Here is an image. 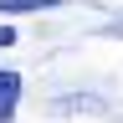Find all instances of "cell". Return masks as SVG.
I'll use <instances>...</instances> for the list:
<instances>
[{
	"label": "cell",
	"mask_w": 123,
	"mask_h": 123,
	"mask_svg": "<svg viewBox=\"0 0 123 123\" xmlns=\"http://www.w3.org/2000/svg\"><path fill=\"white\" fill-rule=\"evenodd\" d=\"M15 103H21V77H15V72H0V123L15 118Z\"/></svg>",
	"instance_id": "1"
}]
</instances>
